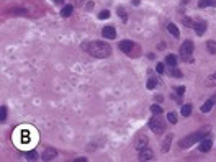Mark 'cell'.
<instances>
[{
	"label": "cell",
	"instance_id": "29",
	"mask_svg": "<svg viewBox=\"0 0 216 162\" xmlns=\"http://www.w3.org/2000/svg\"><path fill=\"white\" fill-rule=\"evenodd\" d=\"M118 15H120L121 18H126V12H124V10H123V8H121V7L118 8Z\"/></svg>",
	"mask_w": 216,
	"mask_h": 162
},
{
	"label": "cell",
	"instance_id": "30",
	"mask_svg": "<svg viewBox=\"0 0 216 162\" xmlns=\"http://www.w3.org/2000/svg\"><path fill=\"white\" fill-rule=\"evenodd\" d=\"M175 92H177V95H178V97H180V95H183V93H185V87H178Z\"/></svg>",
	"mask_w": 216,
	"mask_h": 162
},
{
	"label": "cell",
	"instance_id": "26",
	"mask_svg": "<svg viewBox=\"0 0 216 162\" xmlns=\"http://www.w3.org/2000/svg\"><path fill=\"white\" fill-rule=\"evenodd\" d=\"M167 118H169L170 123H177V115H175L174 111H170L169 115H167Z\"/></svg>",
	"mask_w": 216,
	"mask_h": 162
},
{
	"label": "cell",
	"instance_id": "23",
	"mask_svg": "<svg viewBox=\"0 0 216 162\" xmlns=\"http://www.w3.org/2000/svg\"><path fill=\"white\" fill-rule=\"evenodd\" d=\"M0 120L2 121L7 120V106H2V108H0Z\"/></svg>",
	"mask_w": 216,
	"mask_h": 162
},
{
	"label": "cell",
	"instance_id": "28",
	"mask_svg": "<svg viewBox=\"0 0 216 162\" xmlns=\"http://www.w3.org/2000/svg\"><path fill=\"white\" fill-rule=\"evenodd\" d=\"M170 74H172V75H175V77H180V75H182V72L178 71V69H175V67H172V71H170Z\"/></svg>",
	"mask_w": 216,
	"mask_h": 162
},
{
	"label": "cell",
	"instance_id": "5",
	"mask_svg": "<svg viewBox=\"0 0 216 162\" xmlns=\"http://www.w3.org/2000/svg\"><path fill=\"white\" fill-rule=\"evenodd\" d=\"M151 159H154V152L149 148H144L139 151V161H151Z\"/></svg>",
	"mask_w": 216,
	"mask_h": 162
},
{
	"label": "cell",
	"instance_id": "32",
	"mask_svg": "<svg viewBox=\"0 0 216 162\" xmlns=\"http://www.w3.org/2000/svg\"><path fill=\"white\" fill-rule=\"evenodd\" d=\"M133 4H134V5H139V0H133Z\"/></svg>",
	"mask_w": 216,
	"mask_h": 162
},
{
	"label": "cell",
	"instance_id": "11",
	"mask_svg": "<svg viewBox=\"0 0 216 162\" xmlns=\"http://www.w3.org/2000/svg\"><path fill=\"white\" fill-rule=\"evenodd\" d=\"M146 144H147V137H146V136H139V139L136 141V149L141 151V149L146 148Z\"/></svg>",
	"mask_w": 216,
	"mask_h": 162
},
{
	"label": "cell",
	"instance_id": "1",
	"mask_svg": "<svg viewBox=\"0 0 216 162\" xmlns=\"http://www.w3.org/2000/svg\"><path fill=\"white\" fill-rule=\"evenodd\" d=\"M82 49L87 51L90 56L93 57H108L111 54V46L106 44L103 41H90V43H84L82 44Z\"/></svg>",
	"mask_w": 216,
	"mask_h": 162
},
{
	"label": "cell",
	"instance_id": "8",
	"mask_svg": "<svg viewBox=\"0 0 216 162\" xmlns=\"http://www.w3.org/2000/svg\"><path fill=\"white\" fill-rule=\"evenodd\" d=\"M193 30H195V33L198 36H202L206 31V21H196V23H193Z\"/></svg>",
	"mask_w": 216,
	"mask_h": 162
},
{
	"label": "cell",
	"instance_id": "6",
	"mask_svg": "<svg viewBox=\"0 0 216 162\" xmlns=\"http://www.w3.org/2000/svg\"><path fill=\"white\" fill-rule=\"evenodd\" d=\"M102 35H103V38H106V39H113L115 36H116V30H115L113 26H105V28L102 30Z\"/></svg>",
	"mask_w": 216,
	"mask_h": 162
},
{
	"label": "cell",
	"instance_id": "14",
	"mask_svg": "<svg viewBox=\"0 0 216 162\" xmlns=\"http://www.w3.org/2000/svg\"><path fill=\"white\" fill-rule=\"evenodd\" d=\"M165 62H167V66H169V67H175V66H177V57L172 56V54H169V56L165 57Z\"/></svg>",
	"mask_w": 216,
	"mask_h": 162
},
{
	"label": "cell",
	"instance_id": "17",
	"mask_svg": "<svg viewBox=\"0 0 216 162\" xmlns=\"http://www.w3.org/2000/svg\"><path fill=\"white\" fill-rule=\"evenodd\" d=\"M211 108H213V100H206V102L202 105V111L203 113H208Z\"/></svg>",
	"mask_w": 216,
	"mask_h": 162
},
{
	"label": "cell",
	"instance_id": "25",
	"mask_svg": "<svg viewBox=\"0 0 216 162\" xmlns=\"http://www.w3.org/2000/svg\"><path fill=\"white\" fill-rule=\"evenodd\" d=\"M108 17H110V12H108V10H103V12H100V13H98L100 20H106Z\"/></svg>",
	"mask_w": 216,
	"mask_h": 162
},
{
	"label": "cell",
	"instance_id": "15",
	"mask_svg": "<svg viewBox=\"0 0 216 162\" xmlns=\"http://www.w3.org/2000/svg\"><path fill=\"white\" fill-rule=\"evenodd\" d=\"M170 141H172V134H167V136H165V141H164V144H162V151H164V152L169 151V148H170Z\"/></svg>",
	"mask_w": 216,
	"mask_h": 162
},
{
	"label": "cell",
	"instance_id": "31",
	"mask_svg": "<svg viewBox=\"0 0 216 162\" xmlns=\"http://www.w3.org/2000/svg\"><path fill=\"white\" fill-rule=\"evenodd\" d=\"M183 23L188 26V28H190V26H191V28H193V23H191V20H188V18H183Z\"/></svg>",
	"mask_w": 216,
	"mask_h": 162
},
{
	"label": "cell",
	"instance_id": "2",
	"mask_svg": "<svg viewBox=\"0 0 216 162\" xmlns=\"http://www.w3.org/2000/svg\"><path fill=\"white\" fill-rule=\"evenodd\" d=\"M208 129L209 128H205V129H200V131H196V133H193L191 136H187V137H183L180 141V148L182 149H187L188 146H191V144H195V142H200L203 139V137L208 134Z\"/></svg>",
	"mask_w": 216,
	"mask_h": 162
},
{
	"label": "cell",
	"instance_id": "4",
	"mask_svg": "<svg viewBox=\"0 0 216 162\" xmlns=\"http://www.w3.org/2000/svg\"><path fill=\"white\" fill-rule=\"evenodd\" d=\"M149 126H151V129H152L156 134L164 133V129H165V124H164V121L160 120V118H151V121H149Z\"/></svg>",
	"mask_w": 216,
	"mask_h": 162
},
{
	"label": "cell",
	"instance_id": "20",
	"mask_svg": "<svg viewBox=\"0 0 216 162\" xmlns=\"http://www.w3.org/2000/svg\"><path fill=\"white\" fill-rule=\"evenodd\" d=\"M151 111H152L154 115H160V113H162V106L160 105H151Z\"/></svg>",
	"mask_w": 216,
	"mask_h": 162
},
{
	"label": "cell",
	"instance_id": "10",
	"mask_svg": "<svg viewBox=\"0 0 216 162\" xmlns=\"http://www.w3.org/2000/svg\"><path fill=\"white\" fill-rule=\"evenodd\" d=\"M211 139H202L200 141V151L202 152H208L209 149H211Z\"/></svg>",
	"mask_w": 216,
	"mask_h": 162
},
{
	"label": "cell",
	"instance_id": "16",
	"mask_svg": "<svg viewBox=\"0 0 216 162\" xmlns=\"http://www.w3.org/2000/svg\"><path fill=\"white\" fill-rule=\"evenodd\" d=\"M206 49L209 54H216V41H208L206 43Z\"/></svg>",
	"mask_w": 216,
	"mask_h": 162
},
{
	"label": "cell",
	"instance_id": "27",
	"mask_svg": "<svg viewBox=\"0 0 216 162\" xmlns=\"http://www.w3.org/2000/svg\"><path fill=\"white\" fill-rule=\"evenodd\" d=\"M156 71L159 72V74H164V72H165V66H164V64H157Z\"/></svg>",
	"mask_w": 216,
	"mask_h": 162
},
{
	"label": "cell",
	"instance_id": "22",
	"mask_svg": "<svg viewBox=\"0 0 216 162\" xmlns=\"http://www.w3.org/2000/svg\"><path fill=\"white\" fill-rule=\"evenodd\" d=\"M26 159H28V161H36V159H38V154H36V151L26 152Z\"/></svg>",
	"mask_w": 216,
	"mask_h": 162
},
{
	"label": "cell",
	"instance_id": "12",
	"mask_svg": "<svg viewBox=\"0 0 216 162\" xmlns=\"http://www.w3.org/2000/svg\"><path fill=\"white\" fill-rule=\"evenodd\" d=\"M198 7H200V8H205V7H216V0H200V2H198Z\"/></svg>",
	"mask_w": 216,
	"mask_h": 162
},
{
	"label": "cell",
	"instance_id": "3",
	"mask_svg": "<svg viewBox=\"0 0 216 162\" xmlns=\"http://www.w3.org/2000/svg\"><path fill=\"white\" fill-rule=\"evenodd\" d=\"M193 49H195V46L191 41H185L183 44L180 46V57L183 61H190L191 59V54H193Z\"/></svg>",
	"mask_w": 216,
	"mask_h": 162
},
{
	"label": "cell",
	"instance_id": "24",
	"mask_svg": "<svg viewBox=\"0 0 216 162\" xmlns=\"http://www.w3.org/2000/svg\"><path fill=\"white\" fill-rule=\"evenodd\" d=\"M156 84H157V82H156V79H154V77H151V79L147 80V85H146V87H147L149 90H151V88H154V87H156Z\"/></svg>",
	"mask_w": 216,
	"mask_h": 162
},
{
	"label": "cell",
	"instance_id": "18",
	"mask_svg": "<svg viewBox=\"0 0 216 162\" xmlns=\"http://www.w3.org/2000/svg\"><path fill=\"white\" fill-rule=\"evenodd\" d=\"M72 10H74V8H72V5H66V7L62 8V12H61V13H62V17H71Z\"/></svg>",
	"mask_w": 216,
	"mask_h": 162
},
{
	"label": "cell",
	"instance_id": "19",
	"mask_svg": "<svg viewBox=\"0 0 216 162\" xmlns=\"http://www.w3.org/2000/svg\"><path fill=\"white\" fill-rule=\"evenodd\" d=\"M206 85H208V87H215V85H216V74L209 75L208 80H206Z\"/></svg>",
	"mask_w": 216,
	"mask_h": 162
},
{
	"label": "cell",
	"instance_id": "13",
	"mask_svg": "<svg viewBox=\"0 0 216 162\" xmlns=\"http://www.w3.org/2000/svg\"><path fill=\"white\" fill-rule=\"evenodd\" d=\"M167 30H169V33H170L172 36H175V38H178V35H180L178 28L174 25V23H169V25H167Z\"/></svg>",
	"mask_w": 216,
	"mask_h": 162
},
{
	"label": "cell",
	"instance_id": "9",
	"mask_svg": "<svg viewBox=\"0 0 216 162\" xmlns=\"http://www.w3.org/2000/svg\"><path fill=\"white\" fill-rule=\"evenodd\" d=\"M120 49L123 51V53H131L133 49H134V44H133V41H121L120 43Z\"/></svg>",
	"mask_w": 216,
	"mask_h": 162
},
{
	"label": "cell",
	"instance_id": "21",
	"mask_svg": "<svg viewBox=\"0 0 216 162\" xmlns=\"http://www.w3.org/2000/svg\"><path fill=\"white\" fill-rule=\"evenodd\" d=\"M190 113H191V105H183L182 106V115H183V116H188Z\"/></svg>",
	"mask_w": 216,
	"mask_h": 162
},
{
	"label": "cell",
	"instance_id": "7",
	"mask_svg": "<svg viewBox=\"0 0 216 162\" xmlns=\"http://www.w3.org/2000/svg\"><path fill=\"white\" fill-rule=\"evenodd\" d=\"M57 155V151L53 148H46L44 152H43V161H53L54 157Z\"/></svg>",
	"mask_w": 216,
	"mask_h": 162
}]
</instances>
